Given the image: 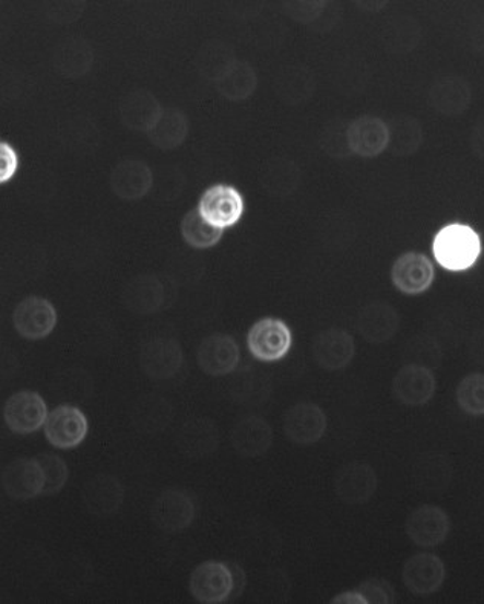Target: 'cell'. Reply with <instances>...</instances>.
<instances>
[{
	"label": "cell",
	"instance_id": "1",
	"mask_svg": "<svg viewBox=\"0 0 484 604\" xmlns=\"http://www.w3.org/2000/svg\"><path fill=\"white\" fill-rule=\"evenodd\" d=\"M433 251L438 265L445 270L464 271L474 267L482 254V240L468 225H446L437 233Z\"/></svg>",
	"mask_w": 484,
	"mask_h": 604
},
{
	"label": "cell",
	"instance_id": "2",
	"mask_svg": "<svg viewBox=\"0 0 484 604\" xmlns=\"http://www.w3.org/2000/svg\"><path fill=\"white\" fill-rule=\"evenodd\" d=\"M235 587V572L224 561H203L190 573V594L198 603H226L234 594Z\"/></svg>",
	"mask_w": 484,
	"mask_h": 604
},
{
	"label": "cell",
	"instance_id": "3",
	"mask_svg": "<svg viewBox=\"0 0 484 604\" xmlns=\"http://www.w3.org/2000/svg\"><path fill=\"white\" fill-rule=\"evenodd\" d=\"M293 335L284 320L265 317L247 332V347L262 363L280 362L292 350Z\"/></svg>",
	"mask_w": 484,
	"mask_h": 604
},
{
	"label": "cell",
	"instance_id": "4",
	"mask_svg": "<svg viewBox=\"0 0 484 604\" xmlns=\"http://www.w3.org/2000/svg\"><path fill=\"white\" fill-rule=\"evenodd\" d=\"M451 518L437 505L425 504L414 508L405 520V531L410 541L418 548H436L451 533Z\"/></svg>",
	"mask_w": 484,
	"mask_h": 604
},
{
	"label": "cell",
	"instance_id": "5",
	"mask_svg": "<svg viewBox=\"0 0 484 604\" xmlns=\"http://www.w3.org/2000/svg\"><path fill=\"white\" fill-rule=\"evenodd\" d=\"M346 149L361 158L373 159L390 147V126L375 115H361L345 130Z\"/></svg>",
	"mask_w": 484,
	"mask_h": 604
},
{
	"label": "cell",
	"instance_id": "6",
	"mask_svg": "<svg viewBox=\"0 0 484 604\" xmlns=\"http://www.w3.org/2000/svg\"><path fill=\"white\" fill-rule=\"evenodd\" d=\"M197 507L188 493L178 488H169L156 497L152 505V522L166 534L180 533L192 525Z\"/></svg>",
	"mask_w": 484,
	"mask_h": 604
},
{
	"label": "cell",
	"instance_id": "7",
	"mask_svg": "<svg viewBox=\"0 0 484 604\" xmlns=\"http://www.w3.org/2000/svg\"><path fill=\"white\" fill-rule=\"evenodd\" d=\"M48 407L44 398L33 390L14 393L3 405L7 427L17 435H32L40 430L48 419Z\"/></svg>",
	"mask_w": 484,
	"mask_h": 604
},
{
	"label": "cell",
	"instance_id": "8",
	"mask_svg": "<svg viewBox=\"0 0 484 604\" xmlns=\"http://www.w3.org/2000/svg\"><path fill=\"white\" fill-rule=\"evenodd\" d=\"M198 210L203 214L205 221L221 229L234 227L241 221L244 198L235 187L226 183H216L204 191L198 202Z\"/></svg>",
	"mask_w": 484,
	"mask_h": 604
},
{
	"label": "cell",
	"instance_id": "9",
	"mask_svg": "<svg viewBox=\"0 0 484 604\" xmlns=\"http://www.w3.org/2000/svg\"><path fill=\"white\" fill-rule=\"evenodd\" d=\"M327 415L320 405L311 401H300L285 412L282 428L290 441L297 446H312L326 435Z\"/></svg>",
	"mask_w": 484,
	"mask_h": 604
},
{
	"label": "cell",
	"instance_id": "10",
	"mask_svg": "<svg viewBox=\"0 0 484 604\" xmlns=\"http://www.w3.org/2000/svg\"><path fill=\"white\" fill-rule=\"evenodd\" d=\"M436 270L428 256L418 251L400 254L391 267L392 285L405 296H421L433 286Z\"/></svg>",
	"mask_w": 484,
	"mask_h": 604
},
{
	"label": "cell",
	"instance_id": "11",
	"mask_svg": "<svg viewBox=\"0 0 484 604\" xmlns=\"http://www.w3.org/2000/svg\"><path fill=\"white\" fill-rule=\"evenodd\" d=\"M14 329L29 342H39L52 334L57 327L55 305L44 297H26L13 312Z\"/></svg>",
	"mask_w": 484,
	"mask_h": 604
},
{
	"label": "cell",
	"instance_id": "12",
	"mask_svg": "<svg viewBox=\"0 0 484 604\" xmlns=\"http://www.w3.org/2000/svg\"><path fill=\"white\" fill-rule=\"evenodd\" d=\"M87 430V418L85 413L74 405H59L55 411L49 412L45 423V438L52 447L59 450H72L85 441Z\"/></svg>",
	"mask_w": 484,
	"mask_h": 604
},
{
	"label": "cell",
	"instance_id": "13",
	"mask_svg": "<svg viewBox=\"0 0 484 604\" xmlns=\"http://www.w3.org/2000/svg\"><path fill=\"white\" fill-rule=\"evenodd\" d=\"M436 375L426 366L408 363L392 378V395L399 403L411 407L428 404L436 395Z\"/></svg>",
	"mask_w": 484,
	"mask_h": 604
},
{
	"label": "cell",
	"instance_id": "14",
	"mask_svg": "<svg viewBox=\"0 0 484 604\" xmlns=\"http://www.w3.org/2000/svg\"><path fill=\"white\" fill-rule=\"evenodd\" d=\"M446 566L440 557L433 553H418L403 565L402 581L411 594L428 596L444 587Z\"/></svg>",
	"mask_w": 484,
	"mask_h": 604
},
{
	"label": "cell",
	"instance_id": "15",
	"mask_svg": "<svg viewBox=\"0 0 484 604\" xmlns=\"http://www.w3.org/2000/svg\"><path fill=\"white\" fill-rule=\"evenodd\" d=\"M182 350L178 340L156 336L141 346V370L151 380H169L182 366Z\"/></svg>",
	"mask_w": 484,
	"mask_h": 604
},
{
	"label": "cell",
	"instance_id": "16",
	"mask_svg": "<svg viewBox=\"0 0 484 604\" xmlns=\"http://www.w3.org/2000/svg\"><path fill=\"white\" fill-rule=\"evenodd\" d=\"M312 358L319 367L334 372L345 369L356 355V342L342 328H327L312 339Z\"/></svg>",
	"mask_w": 484,
	"mask_h": 604
},
{
	"label": "cell",
	"instance_id": "17",
	"mask_svg": "<svg viewBox=\"0 0 484 604\" xmlns=\"http://www.w3.org/2000/svg\"><path fill=\"white\" fill-rule=\"evenodd\" d=\"M197 362L209 377H226L239 366L241 351L234 336L213 334L205 336L198 346Z\"/></svg>",
	"mask_w": 484,
	"mask_h": 604
},
{
	"label": "cell",
	"instance_id": "18",
	"mask_svg": "<svg viewBox=\"0 0 484 604\" xmlns=\"http://www.w3.org/2000/svg\"><path fill=\"white\" fill-rule=\"evenodd\" d=\"M379 479L368 462L352 461L342 465L334 476V493L342 502L367 504L375 496Z\"/></svg>",
	"mask_w": 484,
	"mask_h": 604
},
{
	"label": "cell",
	"instance_id": "19",
	"mask_svg": "<svg viewBox=\"0 0 484 604\" xmlns=\"http://www.w3.org/2000/svg\"><path fill=\"white\" fill-rule=\"evenodd\" d=\"M44 469L37 458H22L2 470V488L14 500H32L44 495Z\"/></svg>",
	"mask_w": 484,
	"mask_h": 604
},
{
	"label": "cell",
	"instance_id": "20",
	"mask_svg": "<svg viewBox=\"0 0 484 604\" xmlns=\"http://www.w3.org/2000/svg\"><path fill=\"white\" fill-rule=\"evenodd\" d=\"M428 102L429 106L444 117H460L471 106V84L463 76H440L430 84Z\"/></svg>",
	"mask_w": 484,
	"mask_h": 604
},
{
	"label": "cell",
	"instance_id": "21",
	"mask_svg": "<svg viewBox=\"0 0 484 604\" xmlns=\"http://www.w3.org/2000/svg\"><path fill=\"white\" fill-rule=\"evenodd\" d=\"M110 189L125 201H139L154 187V174L141 159H123L110 171Z\"/></svg>",
	"mask_w": 484,
	"mask_h": 604
},
{
	"label": "cell",
	"instance_id": "22",
	"mask_svg": "<svg viewBox=\"0 0 484 604\" xmlns=\"http://www.w3.org/2000/svg\"><path fill=\"white\" fill-rule=\"evenodd\" d=\"M82 500L91 514L106 518L120 510L125 500V488L113 474H95L83 485Z\"/></svg>",
	"mask_w": 484,
	"mask_h": 604
},
{
	"label": "cell",
	"instance_id": "23",
	"mask_svg": "<svg viewBox=\"0 0 484 604\" xmlns=\"http://www.w3.org/2000/svg\"><path fill=\"white\" fill-rule=\"evenodd\" d=\"M399 327L398 309L387 301H373V304L365 305L357 316V329L368 343L390 342L392 336L398 334Z\"/></svg>",
	"mask_w": 484,
	"mask_h": 604
},
{
	"label": "cell",
	"instance_id": "24",
	"mask_svg": "<svg viewBox=\"0 0 484 604\" xmlns=\"http://www.w3.org/2000/svg\"><path fill=\"white\" fill-rule=\"evenodd\" d=\"M232 447L246 458L265 454L273 443V428L258 415L244 416L231 431Z\"/></svg>",
	"mask_w": 484,
	"mask_h": 604
},
{
	"label": "cell",
	"instance_id": "25",
	"mask_svg": "<svg viewBox=\"0 0 484 604\" xmlns=\"http://www.w3.org/2000/svg\"><path fill=\"white\" fill-rule=\"evenodd\" d=\"M163 107L152 92L140 90L121 98L120 112L121 122L126 128L135 132L149 133L163 114Z\"/></svg>",
	"mask_w": 484,
	"mask_h": 604
},
{
	"label": "cell",
	"instance_id": "26",
	"mask_svg": "<svg viewBox=\"0 0 484 604\" xmlns=\"http://www.w3.org/2000/svg\"><path fill=\"white\" fill-rule=\"evenodd\" d=\"M166 286L155 275H139L126 285L123 304L137 316H151L165 308Z\"/></svg>",
	"mask_w": 484,
	"mask_h": 604
},
{
	"label": "cell",
	"instance_id": "27",
	"mask_svg": "<svg viewBox=\"0 0 484 604\" xmlns=\"http://www.w3.org/2000/svg\"><path fill=\"white\" fill-rule=\"evenodd\" d=\"M178 449L189 458H203L216 451L220 431L212 419L193 416L182 424L177 435Z\"/></svg>",
	"mask_w": 484,
	"mask_h": 604
},
{
	"label": "cell",
	"instance_id": "28",
	"mask_svg": "<svg viewBox=\"0 0 484 604\" xmlns=\"http://www.w3.org/2000/svg\"><path fill=\"white\" fill-rule=\"evenodd\" d=\"M94 64V49L82 37H68L56 46L52 67L57 74L67 79H80L91 71Z\"/></svg>",
	"mask_w": 484,
	"mask_h": 604
},
{
	"label": "cell",
	"instance_id": "29",
	"mask_svg": "<svg viewBox=\"0 0 484 604\" xmlns=\"http://www.w3.org/2000/svg\"><path fill=\"white\" fill-rule=\"evenodd\" d=\"M452 474L451 459L438 451H426L415 459L413 465V481L422 492H444L451 484Z\"/></svg>",
	"mask_w": 484,
	"mask_h": 604
},
{
	"label": "cell",
	"instance_id": "30",
	"mask_svg": "<svg viewBox=\"0 0 484 604\" xmlns=\"http://www.w3.org/2000/svg\"><path fill=\"white\" fill-rule=\"evenodd\" d=\"M300 179H303V175H300L299 166L287 156H274L267 161L259 174L262 189L272 197H290L295 193Z\"/></svg>",
	"mask_w": 484,
	"mask_h": 604
},
{
	"label": "cell",
	"instance_id": "31",
	"mask_svg": "<svg viewBox=\"0 0 484 604\" xmlns=\"http://www.w3.org/2000/svg\"><path fill=\"white\" fill-rule=\"evenodd\" d=\"M188 135V117L175 107H166L154 129L147 133L151 143L162 151H174V149L180 147Z\"/></svg>",
	"mask_w": 484,
	"mask_h": 604
},
{
	"label": "cell",
	"instance_id": "32",
	"mask_svg": "<svg viewBox=\"0 0 484 604\" xmlns=\"http://www.w3.org/2000/svg\"><path fill=\"white\" fill-rule=\"evenodd\" d=\"M390 149L399 158H408L421 151L425 133L422 122L413 115L399 114L390 125Z\"/></svg>",
	"mask_w": 484,
	"mask_h": 604
},
{
	"label": "cell",
	"instance_id": "33",
	"mask_svg": "<svg viewBox=\"0 0 484 604\" xmlns=\"http://www.w3.org/2000/svg\"><path fill=\"white\" fill-rule=\"evenodd\" d=\"M216 91L231 102H244L255 94L258 87V75L247 61L236 59L215 83Z\"/></svg>",
	"mask_w": 484,
	"mask_h": 604
},
{
	"label": "cell",
	"instance_id": "34",
	"mask_svg": "<svg viewBox=\"0 0 484 604\" xmlns=\"http://www.w3.org/2000/svg\"><path fill=\"white\" fill-rule=\"evenodd\" d=\"M173 407L165 398H141L132 412V423L143 434H158L165 430L173 421Z\"/></svg>",
	"mask_w": 484,
	"mask_h": 604
},
{
	"label": "cell",
	"instance_id": "35",
	"mask_svg": "<svg viewBox=\"0 0 484 604\" xmlns=\"http://www.w3.org/2000/svg\"><path fill=\"white\" fill-rule=\"evenodd\" d=\"M180 229L185 242L192 248H197V250H208V248L215 247L224 236V229L205 221L198 209L190 210L185 214Z\"/></svg>",
	"mask_w": 484,
	"mask_h": 604
},
{
	"label": "cell",
	"instance_id": "36",
	"mask_svg": "<svg viewBox=\"0 0 484 604\" xmlns=\"http://www.w3.org/2000/svg\"><path fill=\"white\" fill-rule=\"evenodd\" d=\"M235 60L236 57L231 46L221 44V42H211V44L204 45L198 54L197 68L201 75L216 83Z\"/></svg>",
	"mask_w": 484,
	"mask_h": 604
},
{
	"label": "cell",
	"instance_id": "37",
	"mask_svg": "<svg viewBox=\"0 0 484 604\" xmlns=\"http://www.w3.org/2000/svg\"><path fill=\"white\" fill-rule=\"evenodd\" d=\"M278 95L287 105H299L310 98L315 90V80L308 69L293 68L282 72L276 83Z\"/></svg>",
	"mask_w": 484,
	"mask_h": 604
},
{
	"label": "cell",
	"instance_id": "38",
	"mask_svg": "<svg viewBox=\"0 0 484 604\" xmlns=\"http://www.w3.org/2000/svg\"><path fill=\"white\" fill-rule=\"evenodd\" d=\"M457 404L469 416H484V374H469L457 386Z\"/></svg>",
	"mask_w": 484,
	"mask_h": 604
},
{
	"label": "cell",
	"instance_id": "39",
	"mask_svg": "<svg viewBox=\"0 0 484 604\" xmlns=\"http://www.w3.org/2000/svg\"><path fill=\"white\" fill-rule=\"evenodd\" d=\"M37 461L44 469L45 473V489L44 496L57 495L62 492L68 479H70V469L67 462L57 454L44 453L37 454Z\"/></svg>",
	"mask_w": 484,
	"mask_h": 604
},
{
	"label": "cell",
	"instance_id": "40",
	"mask_svg": "<svg viewBox=\"0 0 484 604\" xmlns=\"http://www.w3.org/2000/svg\"><path fill=\"white\" fill-rule=\"evenodd\" d=\"M411 363L434 369L440 366L441 351L433 339H414L405 351Z\"/></svg>",
	"mask_w": 484,
	"mask_h": 604
},
{
	"label": "cell",
	"instance_id": "41",
	"mask_svg": "<svg viewBox=\"0 0 484 604\" xmlns=\"http://www.w3.org/2000/svg\"><path fill=\"white\" fill-rule=\"evenodd\" d=\"M357 591L365 596L367 603L390 604L394 602V592L382 580L371 579L364 581Z\"/></svg>",
	"mask_w": 484,
	"mask_h": 604
},
{
	"label": "cell",
	"instance_id": "42",
	"mask_svg": "<svg viewBox=\"0 0 484 604\" xmlns=\"http://www.w3.org/2000/svg\"><path fill=\"white\" fill-rule=\"evenodd\" d=\"M19 153L7 141L0 143V183L10 182L16 176L19 170Z\"/></svg>",
	"mask_w": 484,
	"mask_h": 604
},
{
	"label": "cell",
	"instance_id": "43",
	"mask_svg": "<svg viewBox=\"0 0 484 604\" xmlns=\"http://www.w3.org/2000/svg\"><path fill=\"white\" fill-rule=\"evenodd\" d=\"M285 7L288 8L287 13L292 15L295 21L310 23L322 13V8L326 7V2H290L285 3Z\"/></svg>",
	"mask_w": 484,
	"mask_h": 604
},
{
	"label": "cell",
	"instance_id": "44",
	"mask_svg": "<svg viewBox=\"0 0 484 604\" xmlns=\"http://www.w3.org/2000/svg\"><path fill=\"white\" fill-rule=\"evenodd\" d=\"M468 354L475 363L484 366V328L476 331L469 340Z\"/></svg>",
	"mask_w": 484,
	"mask_h": 604
},
{
	"label": "cell",
	"instance_id": "45",
	"mask_svg": "<svg viewBox=\"0 0 484 604\" xmlns=\"http://www.w3.org/2000/svg\"><path fill=\"white\" fill-rule=\"evenodd\" d=\"M469 145L476 158L484 159V120H480L471 130L469 135Z\"/></svg>",
	"mask_w": 484,
	"mask_h": 604
},
{
	"label": "cell",
	"instance_id": "46",
	"mask_svg": "<svg viewBox=\"0 0 484 604\" xmlns=\"http://www.w3.org/2000/svg\"><path fill=\"white\" fill-rule=\"evenodd\" d=\"M331 603H353V604H368L367 600H365V596L361 594L359 591H349V592H342V594H339L337 599L331 600Z\"/></svg>",
	"mask_w": 484,
	"mask_h": 604
}]
</instances>
